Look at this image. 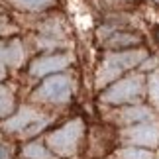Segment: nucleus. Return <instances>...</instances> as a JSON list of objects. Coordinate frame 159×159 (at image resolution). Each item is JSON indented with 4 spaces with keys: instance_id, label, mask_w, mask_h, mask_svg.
I'll return each mask as SVG.
<instances>
[{
    "instance_id": "nucleus-9",
    "label": "nucleus",
    "mask_w": 159,
    "mask_h": 159,
    "mask_svg": "<svg viewBox=\"0 0 159 159\" xmlns=\"http://www.w3.org/2000/svg\"><path fill=\"white\" fill-rule=\"evenodd\" d=\"M151 118V110L145 106H134V108H126L124 112L120 114V120L126 122V124H134V122H142Z\"/></svg>"
},
{
    "instance_id": "nucleus-16",
    "label": "nucleus",
    "mask_w": 159,
    "mask_h": 159,
    "mask_svg": "<svg viewBox=\"0 0 159 159\" xmlns=\"http://www.w3.org/2000/svg\"><path fill=\"white\" fill-rule=\"evenodd\" d=\"M8 32V28H4V26H0V34H6Z\"/></svg>"
},
{
    "instance_id": "nucleus-1",
    "label": "nucleus",
    "mask_w": 159,
    "mask_h": 159,
    "mask_svg": "<svg viewBox=\"0 0 159 159\" xmlns=\"http://www.w3.org/2000/svg\"><path fill=\"white\" fill-rule=\"evenodd\" d=\"M145 59V51H120V53H110L106 59L102 61L98 75H96V84L104 87L106 83L114 81L118 75H122L126 69H132L138 63H142Z\"/></svg>"
},
{
    "instance_id": "nucleus-12",
    "label": "nucleus",
    "mask_w": 159,
    "mask_h": 159,
    "mask_svg": "<svg viewBox=\"0 0 159 159\" xmlns=\"http://www.w3.org/2000/svg\"><path fill=\"white\" fill-rule=\"evenodd\" d=\"M24 157H28V159H55V157H51L49 153H47L39 143L26 145V148H24Z\"/></svg>"
},
{
    "instance_id": "nucleus-13",
    "label": "nucleus",
    "mask_w": 159,
    "mask_h": 159,
    "mask_svg": "<svg viewBox=\"0 0 159 159\" xmlns=\"http://www.w3.org/2000/svg\"><path fill=\"white\" fill-rule=\"evenodd\" d=\"M118 159H153V155L145 149H138V148H126L118 151Z\"/></svg>"
},
{
    "instance_id": "nucleus-15",
    "label": "nucleus",
    "mask_w": 159,
    "mask_h": 159,
    "mask_svg": "<svg viewBox=\"0 0 159 159\" xmlns=\"http://www.w3.org/2000/svg\"><path fill=\"white\" fill-rule=\"evenodd\" d=\"M4 75H6V71H4V65L0 63V81H2V79H4Z\"/></svg>"
},
{
    "instance_id": "nucleus-7",
    "label": "nucleus",
    "mask_w": 159,
    "mask_h": 159,
    "mask_svg": "<svg viewBox=\"0 0 159 159\" xmlns=\"http://www.w3.org/2000/svg\"><path fill=\"white\" fill-rule=\"evenodd\" d=\"M67 65H69L67 55H47V57L35 59L30 67V71H32L34 77H43V75H49V73L63 71Z\"/></svg>"
},
{
    "instance_id": "nucleus-3",
    "label": "nucleus",
    "mask_w": 159,
    "mask_h": 159,
    "mask_svg": "<svg viewBox=\"0 0 159 159\" xmlns=\"http://www.w3.org/2000/svg\"><path fill=\"white\" fill-rule=\"evenodd\" d=\"M47 122L49 120L43 118L39 112H35L34 108L24 106L16 116H12V118L6 120L2 124V128L6 132H22L24 136H34L35 132L43 130L47 126Z\"/></svg>"
},
{
    "instance_id": "nucleus-8",
    "label": "nucleus",
    "mask_w": 159,
    "mask_h": 159,
    "mask_svg": "<svg viewBox=\"0 0 159 159\" xmlns=\"http://www.w3.org/2000/svg\"><path fill=\"white\" fill-rule=\"evenodd\" d=\"M24 59V49H22V45H20V41H12V43L8 45H4V43H0V63H8L12 67H16V65H20V61Z\"/></svg>"
},
{
    "instance_id": "nucleus-11",
    "label": "nucleus",
    "mask_w": 159,
    "mask_h": 159,
    "mask_svg": "<svg viewBox=\"0 0 159 159\" xmlns=\"http://www.w3.org/2000/svg\"><path fill=\"white\" fill-rule=\"evenodd\" d=\"M14 108V96L6 87H0V116H6Z\"/></svg>"
},
{
    "instance_id": "nucleus-6",
    "label": "nucleus",
    "mask_w": 159,
    "mask_h": 159,
    "mask_svg": "<svg viewBox=\"0 0 159 159\" xmlns=\"http://www.w3.org/2000/svg\"><path fill=\"white\" fill-rule=\"evenodd\" d=\"M122 138L130 143L136 145H148V148H155L159 143V124L157 122H148V124H138L124 130Z\"/></svg>"
},
{
    "instance_id": "nucleus-4",
    "label": "nucleus",
    "mask_w": 159,
    "mask_h": 159,
    "mask_svg": "<svg viewBox=\"0 0 159 159\" xmlns=\"http://www.w3.org/2000/svg\"><path fill=\"white\" fill-rule=\"evenodd\" d=\"M71 90H73V87H71V79L69 77L53 75L34 93V98L61 104V102H67L71 98Z\"/></svg>"
},
{
    "instance_id": "nucleus-10",
    "label": "nucleus",
    "mask_w": 159,
    "mask_h": 159,
    "mask_svg": "<svg viewBox=\"0 0 159 159\" xmlns=\"http://www.w3.org/2000/svg\"><path fill=\"white\" fill-rule=\"evenodd\" d=\"M148 90H149V98H151V102H153V106L159 110V71H153L149 75Z\"/></svg>"
},
{
    "instance_id": "nucleus-14",
    "label": "nucleus",
    "mask_w": 159,
    "mask_h": 159,
    "mask_svg": "<svg viewBox=\"0 0 159 159\" xmlns=\"http://www.w3.org/2000/svg\"><path fill=\"white\" fill-rule=\"evenodd\" d=\"M53 0H14V4H18L20 8L26 10H41L45 6H49Z\"/></svg>"
},
{
    "instance_id": "nucleus-5",
    "label": "nucleus",
    "mask_w": 159,
    "mask_h": 159,
    "mask_svg": "<svg viewBox=\"0 0 159 159\" xmlns=\"http://www.w3.org/2000/svg\"><path fill=\"white\" fill-rule=\"evenodd\" d=\"M143 89V81L139 75L122 79L116 84H112L104 94H102V102H108V104H122V102H130L134 98H138L142 94Z\"/></svg>"
},
{
    "instance_id": "nucleus-2",
    "label": "nucleus",
    "mask_w": 159,
    "mask_h": 159,
    "mask_svg": "<svg viewBox=\"0 0 159 159\" xmlns=\"http://www.w3.org/2000/svg\"><path fill=\"white\" fill-rule=\"evenodd\" d=\"M81 136H83V122L77 118V120L67 122L63 128L55 130L53 134H49L47 136V145L51 148L53 153H57L61 157H73L77 153Z\"/></svg>"
}]
</instances>
